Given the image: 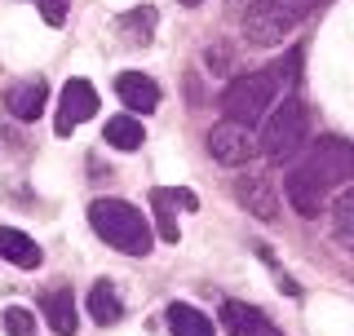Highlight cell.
<instances>
[{"label": "cell", "instance_id": "3", "mask_svg": "<svg viewBox=\"0 0 354 336\" xmlns=\"http://www.w3.org/2000/svg\"><path fill=\"white\" fill-rule=\"evenodd\" d=\"M88 226L102 243H111L124 256H147L151 252V221L142 217V208H133L129 199H93L88 204Z\"/></svg>", "mask_w": 354, "mask_h": 336}, {"label": "cell", "instance_id": "11", "mask_svg": "<svg viewBox=\"0 0 354 336\" xmlns=\"http://www.w3.org/2000/svg\"><path fill=\"white\" fill-rule=\"evenodd\" d=\"M40 310H44V319H49V328L58 332V336H71L75 328H80V323H75V297H71V288H66V283L44 288Z\"/></svg>", "mask_w": 354, "mask_h": 336}, {"label": "cell", "instance_id": "1", "mask_svg": "<svg viewBox=\"0 0 354 336\" xmlns=\"http://www.w3.org/2000/svg\"><path fill=\"white\" fill-rule=\"evenodd\" d=\"M354 182V147L346 138H319L310 155L288 173V204L301 217H319L328 204V195H337L341 186Z\"/></svg>", "mask_w": 354, "mask_h": 336}, {"label": "cell", "instance_id": "22", "mask_svg": "<svg viewBox=\"0 0 354 336\" xmlns=\"http://www.w3.org/2000/svg\"><path fill=\"white\" fill-rule=\"evenodd\" d=\"M177 5H186V9H191V5H199V0H177Z\"/></svg>", "mask_w": 354, "mask_h": 336}, {"label": "cell", "instance_id": "13", "mask_svg": "<svg viewBox=\"0 0 354 336\" xmlns=\"http://www.w3.org/2000/svg\"><path fill=\"white\" fill-rule=\"evenodd\" d=\"M0 256H5L9 265H18V270H36V265L44 261L40 243L31 239V234L14 230V226H0Z\"/></svg>", "mask_w": 354, "mask_h": 336}, {"label": "cell", "instance_id": "4", "mask_svg": "<svg viewBox=\"0 0 354 336\" xmlns=\"http://www.w3.org/2000/svg\"><path fill=\"white\" fill-rule=\"evenodd\" d=\"M310 9H315V0H252L243 14V36L252 44H279L301 27Z\"/></svg>", "mask_w": 354, "mask_h": 336}, {"label": "cell", "instance_id": "21", "mask_svg": "<svg viewBox=\"0 0 354 336\" xmlns=\"http://www.w3.org/2000/svg\"><path fill=\"white\" fill-rule=\"evenodd\" d=\"M40 5V18L49 22V27H62L66 22V9H71V0H36Z\"/></svg>", "mask_w": 354, "mask_h": 336}, {"label": "cell", "instance_id": "17", "mask_svg": "<svg viewBox=\"0 0 354 336\" xmlns=\"http://www.w3.org/2000/svg\"><path fill=\"white\" fill-rule=\"evenodd\" d=\"M142 142H147V129H142V120H133V115L106 120V147H115V151H138Z\"/></svg>", "mask_w": 354, "mask_h": 336}, {"label": "cell", "instance_id": "7", "mask_svg": "<svg viewBox=\"0 0 354 336\" xmlns=\"http://www.w3.org/2000/svg\"><path fill=\"white\" fill-rule=\"evenodd\" d=\"M93 111H97V88L88 80H66L62 97H58V120H53V129L66 138V133L80 129L84 120H93Z\"/></svg>", "mask_w": 354, "mask_h": 336}, {"label": "cell", "instance_id": "14", "mask_svg": "<svg viewBox=\"0 0 354 336\" xmlns=\"http://www.w3.org/2000/svg\"><path fill=\"white\" fill-rule=\"evenodd\" d=\"M9 111H14L18 120H36L40 111H44V102H49V84L44 80H27V84H14L9 88Z\"/></svg>", "mask_w": 354, "mask_h": 336}, {"label": "cell", "instance_id": "18", "mask_svg": "<svg viewBox=\"0 0 354 336\" xmlns=\"http://www.w3.org/2000/svg\"><path fill=\"white\" fill-rule=\"evenodd\" d=\"M120 31L129 36V44H151V31H155V9H133V14L120 18Z\"/></svg>", "mask_w": 354, "mask_h": 336}, {"label": "cell", "instance_id": "6", "mask_svg": "<svg viewBox=\"0 0 354 336\" xmlns=\"http://www.w3.org/2000/svg\"><path fill=\"white\" fill-rule=\"evenodd\" d=\"M252 151H257V142H252V129L248 124H235V120H221V124L208 129V155H213L217 164H248Z\"/></svg>", "mask_w": 354, "mask_h": 336}, {"label": "cell", "instance_id": "10", "mask_svg": "<svg viewBox=\"0 0 354 336\" xmlns=\"http://www.w3.org/2000/svg\"><path fill=\"white\" fill-rule=\"evenodd\" d=\"M235 195H239V204L248 208L252 217H261V221L279 217V195H274L270 177H243V182L235 186Z\"/></svg>", "mask_w": 354, "mask_h": 336}, {"label": "cell", "instance_id": "16", "mask_svg": "<svg viewBox=\"0 0 354 336\" xmlns=\"http://www.w3.org/2000/svg\"><path fill=\"white\" fill-rule=\"evenodd\" d=\"M169 328H173V336H213V319L199 315V310L186 306V301H173L169 306Z\"/></svg>", "mask_w": 354, "mask_h": 336}, {"label": "cell", "instance_id": "15", "mask_svg": "<svg viewBox=\"0 0 354 336\" xmlns=\"http://www.w3.org/2000/svg\"><path fill=\"white\" fill-rule=\"evenodd\" d=\"M88 315H93L97 323H120V315H124V301H120L115 283L111 279H97L93 288H88Z\"/></svg>", "mask_w": 354, "mask_h": 336}, {"label": "cell", "instance_id": "8", "mask_svg": "<svg viewBox=\"0 0 354 336\" xmlns=\"http://www.w3.org/2000/svg\"><path fill=\"white\" fill-rule=\"evenodd\" d=\"M221 328L230 336H283L279 323H270V315L248 301H221Z\"/></svg>", "mask_w": 354, "mask_h": 336}, {"label": "cell", "instance_id": "9", "mask_svg": "<svg viewBox=\"0 0 354 336\" xmlns=\"http://www.w3.org/2000/svg\"><path fill=\"white\" fill-rule=\"evenodd\" d=\"M199 199L191 195V190H164L155 186L151 190V208H155V230H160L164 243H177L182 239V226H177V208H195Z\"/></svg>", "mask_w": 354, "mask_h": 336}, {"label": "cell", "instance_id": "20", "mask_svg": "<svg viewBox=\"0 0 354 336\" xmlns=\"http://www.w3.org/2000/svg\"><path fill=\"white\" fill-rule=\"evenodd\" d=\"M5 332L9 336H36V319H31L22 306H9L5 310Z\"/></svg>", "mask_w": 354, "mask_h": 336}, {"label": "cell", "instance_id": "5", "mask_svg": "<svg viewBox=\"0 0 354 336\" xmlns=\"http://www.w3.org/2000/svg\"><path fill=\"white\" fill-rule=\"evenodd\" d=\"M310 138V111L297 97H283V106L266 111V129H261V151L270 160H292Z\"/></svg>", "mask_w": 354, "mask_h": 336}, {"label": "cell", "instance_id": "2", "mask_svg": "<svg viewBox=\"0 0 354 336\" xmlns=\"http://www.w3.org/2000/svg\"><path fill=\"white\" fill-rule=\"evenodd\" d=\"M301 62V53H292L288 62H274L266 66V71H252V75H239V80L226 84V93H221V111H226V120H235V124H257L266 120V111L274 106V97H279V88L288 80V71Z\"/></svg>", "mask_w": 354, "mask_h": 336}, {"label": "cell", "instance_id": "12", "mask_svg": "<svg viewBox=\"0 0 354 336\" xmlns=\"http://www.w3.org/2000/svg\"><path fill=\"white\" fill-rule=\"evenodd\" d=\"M115 93H120V102L129 111H142V115L160 106V84H155L151 75H142V71H124L115 80Z\"/></svg>", "mask_w": 354, "mask_h": 336}, {"label": "cell", "instance_id": "19", "mask_svg": "<svg viewBox=\"0 0 354 336\" xmlns=\"http://www.w3.org/2000/svg\"><path fill=\"white\" fill-rule=\"evenodd\" d=\"M337 239L346 248H354V190L350 186L337 190Z\"/></svg>", "mask_w": 354, "mask_h": 336}]
</instances>
